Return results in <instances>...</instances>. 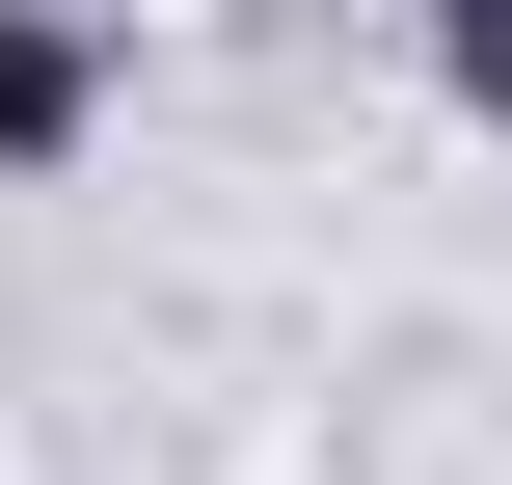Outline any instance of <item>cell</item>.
Listing matches in <instances>:
<instances>
[{"label":"cell","mask_w":512,"mask_h":485,"mask_svg":"<svg viewBox=\"0 0 512 485\" xmlns=\"http://www.w3.org/2000/svg\"><path fill=\"white\" fill-rule=\"evenodd\" d=\"M108 135V0H0V189H54Z\"/></svg>","instance_id":"obj_1"},{"label":"cell","mask_w":512,"mask_h":485,"mask_svg":"<svg viewBox=\"0 0 512 485\" xmlns=\"http://www.w3.org/2000/svg\"><path fill=\"white\" fill-rule=\"evenodd\" d=\"M378 27H432V54H459V108L512 135V0H378Z\"/></svg>","instance_id":"obj_2"}]
</instances>
